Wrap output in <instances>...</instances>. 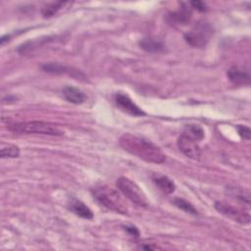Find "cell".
<instances>
[{"label":"cell","instance_id":"1","mask_svg":"<svg viewBox=\"0 0 251 251\" xmlns=\"http://www.w3.org/2000/svg\"><path fill=\"white\" fill-rule=\"evenodd\" d=\"M119 143L125 151L145 162L162 164L166 160V155L157 145L134 134L128 132L123 134L119 139Z\"/></svg>","mask_w":251,"mask_h":251},{"label":"cell","instance_id":"2","mask_svg":"<svg viewBox=\"0 0 251 251\" xmlns=\"http://www.w3.org/2000/svg\"><path fill=\"white\" fill-rule=\"evenodd\" d=\"M92 195L98 203L116 213L126 214L127 208L121 195L112 187L107 185L96 186L92 189Z\"/></svg>","mask_w":251,"mask_h":251},{"label":"cell","instance_id":"3","mask_svg":"<svg viewBox=\"0 0 251 251\" xmlns=\"http://www.w3.org/2000/svg\"><path fill=\"white\" fill-rule=\"evenodd\" d=\"M9 129L20 133H39L51 136L64 135V130L61 129L57 125L42 121H31L14 124L9 126Z\"/></svg>","mask_w":251,"mask_h":251},{"label":"cell","instance_id":"4","mask_svg":"<svg viewBox=\"0 0 251 251\" xmlns=\"http://www.w3.org/2000/svg\"><path fill=\"white\" fill-rule=\"evenodd\" d=\"M117 187L132 203L141 207L148 206V200L146 198V195L143 193L141 188L129 178L125 176L119 177L117 179Z\"/></svg>","mask_w":251,"mask_h":251},{"label":"cell","instance_id":"5","mask_svg":"<svg viewBox=\"0 0 251 251\" xmlns=\"http://www.w3.org/2000/svg\"><path fill=\"white\" fill-rule=\"evenodd\" d=\"M212 32V26L208 23L200 22L184 34V39L190 46L194 48H202L210 40Z\"/></svg>","mask_w":251,"mask_h":251},{"label":"cell","instance_id":"6","mask_svg":"<svg viewBox=\"0 0 251 251\" xmlns=\"http://www.w3.org/2000/svg\"><path fill=\"white\" fill-rule=\"evenodd\" d=\"M216 210L224 215L225 217L235 221L241 225H248L250 223V215L247 212H244L234 206L223 202V201H216L215 202Z\"/></svg>","mask_w":251,"mask_h":251},{"label":"cell","instance_id":"7","mask_svg":"<svg viewBox=\"0 0 251 251\" xmlns=\"http://www.w3.org/2000/svg\"><path fill=\"white\" fill-rule=\"evenodd\" d=\"M177 146L179 150L190 159H199L201 156V150L197 144V141L184 133L178 137Z\"/></svg>","mask_w":251,"mask_h":251},{"label":"cell","instance_id":"8","mask_svg":"<svg viewBox=\"0 0 251 251\" xmlns=\"http://www.w3.org/2000/svg\"><path fill=\"white\" fill-rule=\"evenodd\" d=\"M116 105L123 110L124 112L134 116V117H142L145 116V113L126 94L118 93L115 96Z\"/></svg>","mask_w":251,"mask_h":251},{"label":"cell","instance_id":"9","mask_svg":"<svg viewBox=\"0 0 251 251\" xmlns=\"http://www.w3.org/2000/svg\"><path fill=\"white\" fill-rule=\"evenodd\" d=\"M229 80L235 84H249L250 74L248 70H244L240 67L233 66L226 73Z\"/></svg>","mask_w":251,"mask_h":251},{"label":"cell","instance_id":"10","mask_svg":"<svg viewBox=\"0 0 251 251\" xmlns=\"http://www.w3.org/2000/svg\"><path fill=\"white\" fill-rule=\"evenodd\" d=\"M42 69L43 71L47 72V73H50V74H56V75H62V74H68V75H71L72 76L74 77H84V75L77 72L76 70L75 71H72L71 68H68L66 66H62L60 64H56V63H48V64H45L42 66Z\"/></svg>","mask_w":251,"mask_h":251},{"label":"cell","instance_id":"11","mask_svg":"<svg viewBox=\"0 0 251 251\" xmlns=\"http://www.w3.org/2000/svg\"><path fill=\"white\" fill-rule=\"evenodd\" d=\"M69 208L74 214H75L76 216H78L82 219L91 220L93 218L92 211L80 200L72 199L71 203L69 204Z\"/></svg>","mask_w":251,"mask_h":251},{"label":"cell","instance_id":"12","mask_svg":"<svg viewBox=\"0 0 251 251\" xmlns=\"http://www.w3.org/2000/svg\"><path fill=\"white\" fill-rule=\"evenodd\" d=\"M63 95L66 100L73 104H82L86 100L85 94L80 89L70 85L63 88Z\"/></svg>","mask_w":251,"mask_h":251},{"label":"cell","instance_id":"13","mask_svg":"<svg viewBox=\"0 0 251 251\" xmlns=\"http://www.w3.org/2000/svg\"><path fill=\"white\" fill-rule=\"evenodd\" d=\"M139 46L149 53H160L165 50V45L160 41L152 37H144L139 41Z\"/></svg>","mask_w":251,"mask_h":251},{"label":"cell","instance_id":"14","mask_svg":"<svg viewBox=\"0 0 251 251\" xmlns=\"http://www.w3.org/2000/svg\"><path fill=\"white\" fill-rule=\"evenodd\" d=\"M190 17H191L190 10L186 9V7H182L178 11L170 13L168 15V21L176 25H185L190 20Z\"/></svg>","mask_w":251,"mask_h":251},{"label":"cell","instance_id":"15","mask_svg":"<svg viewBox=\"0 0 251 251\" xmlns=\"http://www.w3.org/2000/svg\"><path fill=\"white\" fill-rule=\"evenodd\" d=\"M153 181L166 194H171L176 189L174 181L167 176H156L153 177Z\"/></svg>","mask_w":251,"mask_h":251},{"label":"cell","instance_id":"16","mask_svg":"<svg viewBox=\"0 0 251 251\" xmlns=\"http://www.w3.org/2000/svg\"><path fill=\"white\" fill-rule=\"evenodd\" d=\"M72 3L69 1H57L52 2L50 4H47L42 10L41 13L44 18H49L54 16L58 11H60L62 8H64L66 5H71Z\"/></svg>","mask_w":251,"mask_h":251},{"label":"cell","instance_id":"17","mask_svg":"<svg viewBox=\"0 0 251 251\" xmlns=\"http://www.w3.org/2000/svg\"><path fill=\"white\" fill-rule=\"evenodd\" d=\"M184 134L188 135L195 141H200L204 138V129L197 125H188L185 126Z\"/></svg>","mask_w":251,"mask_h":251},{"label":"cell","instance_id":"18","mask_svg":"<svg viewBox=\"0 0 251 251\" xmlns=\"http://www.w3.org/2000/svg\"><path fill=\"white\" fill-rule=\"evenodd\" d=\"M1 158H17L20 156V148L14 144H8L1 148Z\"/></svg>","mask_w":251,"mask_h":251},{"label":"cell","instance_id":"19","mask_svg":"<svg viewBox=\"0 0 251 251\" xmlns=\"http://www.w3.org/2000/svg\"><path fill=\"white\" fill-rule=\"evenodd\" d=\"M174 205L176 206L178 209L186 212V213H189L191 215H197V210L193 207L192 204H190L188 201L182 199V198H176L174 199L173 201Z\"/></svg>","mask_w":251,"mask_h":251},{"label":"cell","instance_id":"20","mask_svg":"<svg viewBox=\"0 0 251 251\" xmlns=\"http://www.w3.org/2000/svg\"><path fill=\"white\" fill-rule=\"evenodd\" d=\"M236 129H237V132H238V134L240 135L241 138H243L244 140H249L250 139V137H251V130H250V128L248 126L238 125L236 126Z\"/></svg>","mask_w":251,"mask_h":251},{"label":"cell","instance_id":"21","mask_svg":"<svg viewBox=\"0 0 251 251\" xmlns=\"http://www.w3.org/2000/svg\"><path fill=\"white\" fill-rule=\"evenodd\" d=\"M189 4L192 6V8L198 10L199 12H205V11H207V6H206V4H205L204 2H202V1H191Z\"/></svg>","mask_w":251,"mask_h":251},{"label":"cell","instance_id":"22","mask_svg":"<svg viewBox=\"0 0 251 251\" xmlns=\"http://www.w3.org/2000/svg\"><path fill=\"white\" fill-rule=\"evenodd\" d=\"M124 229L128 232L130 235L132 236H135V237H138L139 236V230L137 229L136 226H130V225H126V226H124Z\"/></svg>","mask_w":251,"mask_h":251}]
</instances>
